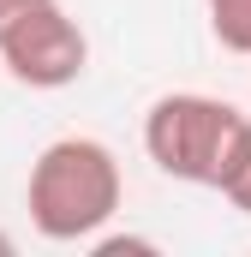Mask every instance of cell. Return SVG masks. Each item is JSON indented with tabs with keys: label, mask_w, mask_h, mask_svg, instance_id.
I'll return each instance as SVG.
<instances>
[{
	"label": "cell",
	"mask_w": 251,
	"mask_h": 257,
	"mask_svg": "<svg viewBox=\"0 0 251 257\" xmlns=\"http://www.w3.org/2000/svg\"><path fill=\"white\" fill-rule=\"evenodd\" d=\"M120 197H126L120 156L84 132L42 144V156L30 162V180H24L30 227L48 245H90L120 215Z\"/></svg>",
	"instance_id": "1"
},
{
	"label": "cell",
	"mask_w": 251,
	"mask_h": 257,
	"mask_svg": "<svg viewBox=\"0 0 251 257\" xmlns=\"http://www.w3.org/2000/svg\"><path fill=\"white\" fill-rule=\"evenodd\" d=\"M245 144H251V114H239L221 96H203V90H168L144 114V156L180 186L221 192L227 174L239 168Z\"/></svg>",
	"instance_id": "2"
},
{
	"label": "cell",
	"mask_w": 251,
	"mask_h": 257,
	"mask_svg": "<svg viewBox=\"0 0 251 257\" xmlns=\"http://www.w3.org/2000/svg\"><path fill=\"white\" fill-rule=\"evenodd\" d=\"M0 60L30 90H66L90 66V36H84V24L66 12L60 0H42V6L18 12L0 30Z\"/></svg>",
	"instance_id": "3"
},
{
	"label": "cell",
	"mask_w": 251,
	"mask_h": 257,
	"mask_svg": "<svg viewBox=\"0 0 251 257\" xmlns=\"http://www.w3.org/2000/svg\"><path fill=\"white\" fill-rule=\"evenodd\" d=\"M203 12H209V30L221 48L251 54V0H203Z\"/></svg>",
	"instance_id": "4"
},
{
	"label": "cell",
	"mask_w": 251,
	"mask_h": 257,
	"mask_svg": "<svg viewBox=\"0 0 251 257\" xmlns=\"http://www.w3.org/2000/svg\"><path fill=\"white\" fill-rule=\"evenodd\" d=\"M221 197L239 209V215H251V144H245V156H239V168L227 174V186H221Z\"/></svg>",
	"instance_id": "5"
},
{
	"label": "cell",
	"mask_w": 251,
	"mask_h": 257,
	"mask_svg": "<svg viewBox=\"0 0 251 257\" xmlns=\"http://www.w3.org/2000/svg\"><path fill=\"white\" fill-rule=\"evenodd\" d=\"M30 6H42V0H0V30H6L18 12H30Z\"/></svg>",
	"instance_id": "6"
},
{
	"label": "cell",
	"mask_w": 251,
	"mask_h": 257,
	"mask_svg": "<svg viewBox=\"0 0 251 257\" xmlns=\"http://www.w3.org/2000/svg\"><path fill=\"white\" fill-rule=\"evenodd\" d=\"M6 251H12V239H6V233H0V257H6Z\"/></svg>",
	"instance_id": "7"
}]
</instances>
